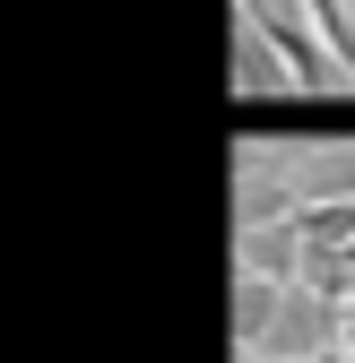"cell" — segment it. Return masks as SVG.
<instances>
[{"label": "cell", "instance_id": "obj_1", "mask_svg": "<svg viewBox=\"0 0 355 363\" xmlns=\"http://www.w3.org/2000/svg\"><path fill=\"white\" fill-rule=\"evenodd\" d=\"M346 337H355V320H346Z\"/></svg>", "mask_w": 355, "mask_h": 363}]
</instances>
